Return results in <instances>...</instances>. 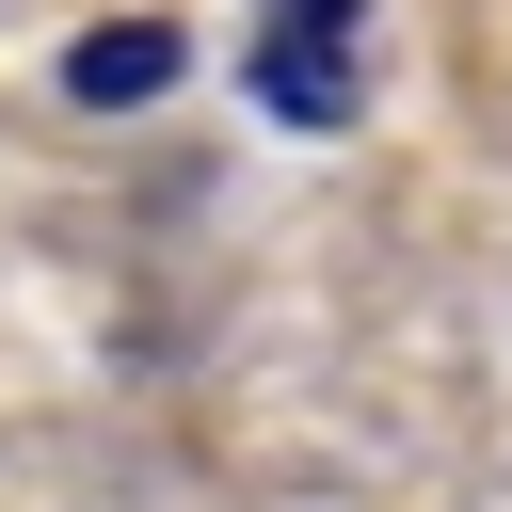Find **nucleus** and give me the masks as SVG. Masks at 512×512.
Masks as SVG:
<instances>
[{
  "label": "nucleus",
  "instance_id": "obj_1",
  "mask_svg": "<svg viewBox=\"0 0 512 512\" xmlns=\"http://www.w3.org/2000/svg\"><path fill=\"white\" fill-rule=\"evenodd\" d=\"M240 80H256L272 128H352V96H368V0H272L256 48H240Z\"/></svg>",
  "mask_w": 512,
  "mask_h": 512
},
{
  "label": "nucleus",
  "instance_id": "obj_2",
  "mask_svg": "<svg viewBox=\"0 0 512 512\" xmlns=\"http://www.w3.org/2000/svg\"><path fill=\"white\" fill-rule=\"evenodd\" d=\"M176 64H192V48H176V16H96V32L64 48V96H80V112H144Z\"/></svg>",
  "mask_w": 512,
  "mask_h": 512
}]
</instances>
